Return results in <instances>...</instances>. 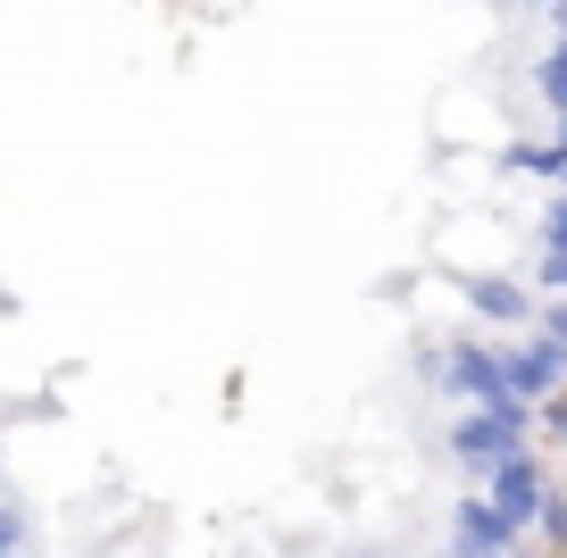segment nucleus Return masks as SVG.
I'll return each mask as SVG.
<instances>
[{
  "instance_id": "423d86ee",
  "label": "nucleus",
  "mask_w": 567,
  "mask_h": 558,
  "mask_svg": "<svg viewBox=\"0 0 567 558\" xmlns=\"http://www.w3.org/2000/svg\"><path fill=\"white\" fill-rule=\"evenodd\" d=\"M460 300L484 317V326H526L534 317V292L517 276H460Z\"/></svg>"
},
{
  "instance_id": "1a4fd4ad",
  "label": "nucleus",
  "mask_w": 567,
  "mask_h": 558,
  "mask_svg": "<svg viewBox=\"0 0 567 558\" xmlns=\"http://www.w3.org/2000/svg\"><path fill=\"white\" fill-rule=\"evenodd\" d=\"M543 250H567V193L543 200Z\"/></svg>"
},
{
  "instance_id": "f257e3e1",
  "label": "nucleus",
  "mask_w": 567,
  "mask_h": 558,
  "mask_svg": "<svg viewBox=\"0 0 567 558\" xmlns=\"http://www.w3.org/2000/svg\"><path fill=\"white\" fill-rule=\"evenodd\" d=\"M443 392H451V401H467V409H534V401H517L509 359H501L484 333H460V342L443 350Z\"/></svg>"
},
{
  "instance_id": "39448f33",
  "label": "nucleus",
  "mask_w": 567,
  "mask_h": 558,
  "mask_svg": "<svg viewBox=\"0 0 567 558\" xmlns=\"http://www.w3.org/2000/svg\"><path fill=\"white\" fill-rule=\"evenodd\" d=\"M501 359H509L517 401H550V392L567 384V342H559V333H526V342H509Z\"/></svg>"
},
{
  "instance_id": "20e7f679",
  "label": "nucleus",
  "mask_w": 567,
  "mask_h": 558,
  "mask_svg": "<svg viewBox=\"0 0 567 558\" xmlns=\"http://www.w3.org/2000/svg\"><path fill=\"white\" fill-rule=\"evenodd\" d=\"M517 534H526V525H509L484 492H467V500L451 508V550H460V558H509Z\"/></svg>"
},
{
  "instance_id": "4468645a",
  "label": "nucleus",
  "mask_w": 567,
  "mask_h": 558,
  "mask_svg": "<svg viewBox=\"0 0 567 558\" xmlns=\"http://www.w3.org/2000/svg\"><path fill=\"white\" fill-rule=\"evenodd\" d=\"M550 142H559V151H567V117H559V125H550Z\"/></svg>"
},
{
  "instance_id": "2eb2a0df",
  "label": "nucleus",
  "mask_w": 567,
  "mask_h": 558,
  "mask_svg": "<svg viewBox=\"0 0 567 558\" xmlns=\"http://www.w3.org/2000/svg\"><path fill=\"white\" fill-rule=\"evenodd\" d=\"M517 9H550V0H517Z\"/></svg>"
},
{
  "instance_id": "0eeeda50",
  "label": "nucleus",
  "mask_w": 567,
  "mask_h": 558,
  "mask_svg": "<svg viewBox=\"0 0 567 558\" xmlns=\"http://www.w3.org/2000/svg\"><path fill=\"white\" fill-rule=\"evenodd\" d=\"M534 92H543V108H550V117H567V34L550 42L543 59H534Z\"/></svg>"
},
{
  "instance_id": "6e6552de",
  "label": "nucleus",
  "mask_w": 567,
  "mask_h": 558,
  "mask_svg": "<svg viewBox=\"0 0 567 558\" xmlns=\"http://www.w3.org/2000/svg\"><path fill=\"white\" fill-rule=\"evenodd\" d=\"M534 525H543L550 558H567V500H559V492H543V517H534Z\"/></svg>"
},
{
  "instance_id": "f03ea898",
  "label": "nucleus",
  "mask_w": 567,
  "mask_h": 558,
  "mask_svg": "<svg viewBox=\"0 0 567 558\" xmlns=\"http://www.w3.org/2000/svg\"><path fill=\"white\" fill-rule=\"evenodd\" d=\"M526 434H534V409H467V417H451V458L493 467V458L526 451Z\"/></svg>"
},
{
  "instance_id": "f8f14e48",
  "label": "nucleus",
  "mask_w": 567,
  "mask_h": 558,
  "mask_svg": "<svg viewBox=\"0 0 567 558\" xmlns=\"http://www.w3.org/2000/svg\"><path fill=\"white\" fill-rule=\"evenodd\" d=\"M18 550V517H9V508H0V558Z\"/></svg>"
},
{
  "instance_id": "7ed1b4c3",
  "label": "nucleus",
  "mask_w": 567,
  "mask_h": 558,
  "mask_svg": "<svg viewBox=\"0 0 567 558\" xmlns=\"http://www.w3.org/2000/svg\"><path fill=\"white\" fill-rule=\"evenodd\" d=\"M543 467H534V451H509V458H493V467H484V500L501 508V517L509 525H534L543 517Z\"/></svg>"
},
{
  "instance_id": "9b49d317",
  "label": "nucleus",
  "mask_w": 567,
  "mask_h": 558,
  "mask_svg": "<svg viewBox=\"0 0 567 558\" xmlns=\"http://www.w3.org/2000/svg\"><path fill=\"white\" fill-rule=\"evenodd\" d=\"M543 425H550V434H559V442H567V384H559V392H550V409H543Z\"/></svg>"
},
{
  "instance_id": "ddd939ff",
  "label": "nucleus",
  "mask_w": 567,
  "mask_h": 558,
  "mask_svg": "<svg viewBox=\"0 0 567 558\" xmlns=\"http://www.w3.org/2000/svg\"><path fill=\"white\" fill-rule=\"evenodd\" d=\"M550 18H559V34H567V0H550Z\"/></svg>"
},
{
  "instance_id": "f3484780",
  "label": "nucleus",
  "mask_w": 567,
  "mask_h": 558,
  "mask_svg": "<svg viewBox=\"0 0 567 558\" xmlns=\"http://www.w3.org/2000/svg\"><path fill=\"white\" fill-rule=\"evenodd\" d=\"M9 558H18V550H9Z\"/></svg>"
},
{
  "instance_id": "dca6fc26",
  "label": "nucleus",
  "mask_w": 567,
  "mask_h": 558,
  "mask_svg": "<svg viewBox=\"0 0 567 558\" xmlns=\"http://www.w3.org/2000/svg\"><path fill=\"white\" fill-rule=\"evenodd\" d=\"M559 193H567V167H559Z\"/></svg>"
},
{
  "instance_id": "9d476101",
  "label": "nucleus",
  "mask_w": 567,
  "mask_h": 558,
  "mask_svg": "<svg viewBox=\"0 0 567 558\" xmlns=\"http://www.w3.org/2000/svg\"><path fill=\"white\" fill-rule=\"evenodd\" d=\"M534 283H543V292H567V250H543V259H534Z\"/></svg>"
}]
</instances>
